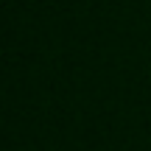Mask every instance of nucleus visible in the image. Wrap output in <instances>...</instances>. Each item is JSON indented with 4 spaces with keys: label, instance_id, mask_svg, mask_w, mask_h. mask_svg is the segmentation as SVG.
Here are the masks:
<instances>
[]
</instances>
